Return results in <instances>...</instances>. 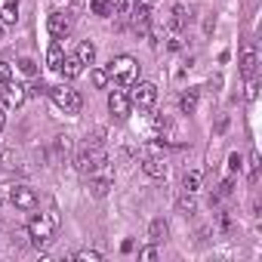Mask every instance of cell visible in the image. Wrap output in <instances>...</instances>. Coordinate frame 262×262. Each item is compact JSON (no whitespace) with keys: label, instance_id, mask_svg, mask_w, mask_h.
<instances>
[{"label":"cell","instance_id":"cell-1","mask_svg":"<svg viewBox=\"0 0 262 262\" xmlns=\"http://www.w3.org/2000/svg\"><path fill=\"white\" fill-rule=\"evenodd\" d=\"M105 71L117 86H133L136 77H139V62L133 56H117V59H111V65Z\"/></svg>","mask_w":262,"mask_h":262},{"label":"cell","instance_id":"cell-2","mask_svg":"<svg viewBox=\"0 0 262 262\" xmlns=\"http://www.w3.org/2000/svg\"><path fill=\"white\" fill-rule=\"evenodd\" d=\"M56 213H40L28 222V234H31V244L34 247H47L53 241V231H56Z\"/></svg>","mask_w":262,"mask_h":262},{"label":"cell","instance_id":"cell-3","mask_svg":"<svg viewBox=\"0 0 262 262\" xmlns=\"http://www.w3.org/2000/svg\"><path fill=\"white\" fill-rule=\"evenodd\" d=\"M50 99H53V102H56V108H62L65 114H77V111L83 108V96H80L77 90L65 86V83L50 86Z\"/></svg>","mask_w":262,"mask_h":262},{"label":"cell","instance_id":"cell-4","mask_svg":"<svg viewBox=\"0 0 262 262\" xmlns=\"http://www.w3.org/2000/svg\"><path fill=\"white\" fill-rule=\"evenodd\" d=\"M129 102L139 105L142 111L155 108V102H158V86H155V83H148V80H139V83H136V90H133V96H129Z\"/></svg>","mask_w":262,"mask_h":262},{"label":"cell","instance_id":"cell-5","mask_svg":"<svg viewBox=\"0 0 262 262\" xmlns=\"http://www.w3.org/2000/svg\"><path fill=\"white\" fill-rule=\"evenodd\" d=\"M47 31H50L53 40H65L71 34V19L65 13H50L47 16Z\"/></svg>","mask_w":262,"mask_h":262},{"label":"cell","instance_id":"cell-6","mask_svg":"<svg viewBox=\"0 0 262 262\" xmlns=\"http://www.w3.org/2000/svg\"><path fill=\"white\" fill-rule=\"evenodd\" d=\"M111 182H114V176H111L108 164H102L99 170H93V173H90V188H93V194H96V198H105V194H108V188H111Z\"/></svg>","mask_w":262,"mask_h":262},{"label":"cell","instance_id":"cell-7","mask_svg":"<svg viewBox=\"0 0 262 262\" xmlns=\"http://www.w3.org/2000/svg\"><path fill=\"white\" fill-rule=\"evenodd\" d=\"M102 164H105V155L96 151V148H83V151L77 155V173H83V176H90V173L99 170Z\"/></svg>","mask_w":262,"mask_h":262},{"label":"cell","instance_id":"cell-8","mask_svg":"<svg viewBox=\"0 0 262 262\" xmlns=\"http://www.w3.org/2000/svg\"><path fill=\"white\" fill-rule=\"evenodd\" d=\"M129 108H133V102H129V96H126L123 90H114V93L108 96V111H111L117 120H126V117H129Z\"/></svg>","mask_w":262,"mask_h":262},{"label":"cell","instance_id":"cell-9","mask_svg":"<svg viewBox=\"0 0 262 262\" xmlns=\"http://www.w3.org/2000/svg\"><path fill=\"white\" fill-rule=\"evenodd\" d=\"M10 201H13L19 210H34V207H37V194H34V188H28V185H16V188L10 191Z\"/></svg>","mask_w":262,"mask_h":262},{"label":"cell","instance_id":"cell-10","mask_svg":"<svg viewBox=\"0 0 262 262\" xmlns=\"http://www.w3.org/2000/svg\"><path fill=\"white\" fill-rule=\"evenodd\" d=\"M142 170H145V176H151V179H164V176H167V161H164V155H145V158H142Z\"/></svg>","mask_w":262,"mask_h":262},{"label":"cell","instance_id":"cell-11","mask_svg":"<svg viewBox=\"0 0 262 262\" xmlns=\"http://www.w3.org/2000/svg\"><path fill=\"white\" fill-rule=\"evenodd\" d=\"M4 99H7V105H10V108H19V105L28 99V90H25L22 83L7 80V83H4Z\"/></svg>","mask_w":262,"mask_h":262},{"label":"cell","instance_id":"cell-12","mask_svg":"<svg viewBox=\"0 0 262 262\" xmlns=\"http://www.w3.org/2000/svg\"><path fill=\"white\" fill-rule=\"evenodd\" d=\"M129 19H133V28H136V34H148V28H151V10L148 7H136V13L133 16H129Z\"/></svg>","mask_w":262,"mask_h":262},{"label":"cell","instance_id":"cell-13","mask_svg":"<svg viewBox=\"0 0 262 262\" xmlns=\"http://www.w3.org/2000/svg\"><path fill=\"white\" fill-rule=\"evenodd\" d=\"M256 68H259V56H256V50H253V47H244V53H241V74H244V77H253Z\"/></svg>","mask_w":262,"mask_h":262},{"label":"cell","instance_id":"cell-14","mask_svg":"<svg viewBox=\"0 0 262 262\" xmlns=\"http://www.w3.org/2000/svg\"><path fill=\"white\" fill-rule=\"evenodd\" d=\"M16 19H19V0H0V22L16 25Z\"/></svg>","mask_w":262,"mask_h":262},{"label":"cell","instance_id":"cell-15","mask_svg":"<svg viewBox=\"0 0 262 262\" xmlns=\"http://www.w3.org/2000/svg\"><path fill=\"white\" fill-rule=\"evenodd\" d=\"M198 99H201V90H198V86H188V90L182 93V99H179L182 114H194V111H198Z\"/></svg>","mask_w":262,"mask_h":262},{"label":"cell","instance_id":"cell-16","mask_svg":"<svg viewBox=\"0 0 262 262\" xmlns=\"http://www.w3.org/2000/svg\"><path fill=\"white\" fill-rule=\"evenodd\" d=\"M68 80H74V77H80L83 74V65H80V59L77 56H65V62H62V68H59Z\"/></svg>","mask_w":262,"mask_h":262},{"label":"cell","instance_id":"cell-17","mask_svg":"<svg viewBox=\"0 0 262 262\" xmlns=\"http://www.w3.org/2000/svg\"><path fill=\"white\" fill-rule=\"evenodd\" d=\"M62 62H65V53H62L59 40H53V43H50V50H47V65H50L53 71H59V68H62Z\"/></svg>","mask_w":262,"mask_h":262},{"label":"cell","instance_id":"cell-18","mask_svg":"<svg viewBox=\"0 0 262 262\" xmlns=\"http://www.w3.org/2000/svg\"><path fill=\"white\" fill-rule=\"evenodd\" d=\"M167 234H170V225H167L164 219H155V222L148 225V237H151V244H161V241H167Z\"/></svg>","mask_w":262,"mask_h":262},{"label":"cell","instance_id":"cell-19","mask_svg":"<svg viewBox=\"0 0 262 262\" xmlns=\"http://www.w3.org/2000/svg\"><path fill=\"white\" fill-rule=\"evenodd\" d=\"M114 7H117V0H93V4H90L93 16H102V19L114 16Z\"/></svg>","mask_w":262,"mask_h":262},{"label":"cell","instance_id":"cell-20","mask_svg":"<svg viewBox=\"0 0 262 262\" xmlns=\"http://www.w3.org/2000/svg\"><path fill=\"white\" fill-rule=\"evenodd\" d=\"M74 56L80 59V65H93V62H96V47H93L90 40H80V47H77Z\"/></svg>","mask_w":262,"mask_h":262},{"label":"cell","instance_id":"cell-21","mask_svg":"<svg viewBox=\"0 0 262 262\" xmlns=\"http://www.w3.org/2000/svg\"><path fill=\"white\" fill-rule=\"evenodd\" d=\"M136 7H139V0H117V7H114V13L120 16V19H129L136 13Z\"/></svg>","mask_w":262,"mask_h":262},{"label":"cell","instance_id":"cell-22","mask_svg":"<svg viewBox=\"0 0 262 262\" xmlns=\"http://www.w3.org/2000/svg\"><path fill=\"white\" fill-rule=\"evenodd\" d=\"M182 188H185L188 194H194V191L201 188V173H194V170H188V173L182 176Z\"/></svg>","mask_w":262,"mask_h":262},{"label":"cell","instance_id":"cell-23","mask_svg":"<svg viewBox=\"0 0 262 262\" xmlns=\"http://www.w3.org/2000/svg\"><path fill=\"white\" fill-rule=\"evenodd\" d=\"M108 80H111V77H108V71H105V68H93V86H96V90H105V86H108Z\"/></svg>","mask_w":262,"mask_h":262},{"label":"cell","instance_id":"cell-24","mask_svg":"<svg viewBox=\"0 0 262 262\" xmlns=\"http://www.w3.org/2000/svg\"><path fill=\"white\" fill-rule=\"evenodd\" d=\"M19 71H22L25 77H37V62H34V59H22V62H19Z\"/></svg>","mask_w":262,"mask_h":262},{"label":"cell","instance_id":"cell-25","mask_svg":"<svg viewBox=\"0 0 262 262\" xmlns=\"http://www.w3.org/2000/svg\"><path fill=\"white\" fill-rule=\"evenodd\" d=\"M74 259H77V262H99V259H102V253H96V250H80Z\"/></svg>","mask_w":262,"mask_h":262},{"label":"cell","instance_id":"cell-26","mask_svg":"<svg viewBox=\"0 0 262 262\" xmlns=\"http://www.w3.org/2000/svg\"><path fill=\"white\" fill-rule=\"evenodd\" d=\"M185 25V7H173V28L179 31Z\"/></svg>","mask_w":262,"mask_h":262},{"label":"cell","instance_id":"cell-27","mask_svg":"<svg viewBox=\"0 0 262 262\" xmlns=\"http://www.w3.org/2000/svg\"><path fill=\"white\" fill-rule=\"evenodd\" d=\"M179 210H182V213H194V198H191L188 191L179 198Z\"/></svg>","mask_w":262,"mask_h":262},{"label":"cell","instance_id":"cell-28","mask_svg":"<svg viewBox=\"0 0 262 262\" xmlns=\"http://www.w3.org/2000/svg\"><path fill=\"white\" fill-rule=\"evenodd\" d=\"M139 259H145V262H155V259H158V244H151V247H142V250H139Z\"/></svg>","mask_w":262,"mask_h":262},{"label":"cell","instance_id":"cell-29","mask_svg":"<svg viewBox=\"0 0 262 262\" xmlns=\"http://www.w3.org/2000/svg\"><path fill=\"white\" fill-rule=\"evenodd\" d=\"M7 80H13V65L0 62V83H7Z\"/></svg>","mask_w":262,"mask_h":262},{"label":"cell","instance_id":"cell-30","mask_svg":"<svg viewBox=\"0 0 262 262\" xmlns=\"http://www.w3.org/2000/svg\"><path fill=\"white\" fill-rule=\"evenodd\" d=\"M28 93H31V96H43V93H50V86H47V83H40V80H34V83L28 86Z\"/></svg>","mask_w":262,"mask_h":262},{"label":"cell","instance_id":"cell-31","mask_svg":"<svg viewBox=\"0 0 262 262\" xmlns=\"http://www.w3.org/2000/svg\"><path fill=\"white\" fill-rule=\"evenodd\" d=\"M241 164H244V161H241V155L234 151V155L228 158V170H231V173H237V170H241Z\"/></svg>","mask_w":262,"mask_h":262},{"label":"cell","instance_id":"cell-32","mask_svg":"<svg viewBox=\"0 0 262 262\" xmlns=\"http://www.w3.org/2000/svg\"><path fill=\"white\" fill-rule=\"evenodd\" d=\"M256 90H259V83H256V80H250V86H247V93H244V96H247V102H253V99H256Z\"/></svg>","mask_w":262,"mask_h":262},{"label":"cell","instance_id":"cell-33","mask_svg":"<svg viewBox=\"0 0 262 262\" xmlns=\"http://www.w3.org/2000/svg\"><path fill=\"white\" fill-rule=\"evenodd\" d=\"M170 50H182V37H179V34L170 37Z\"/></svg>","mask_w":262,"mask_h":262},{"label":"cell","instance_id":"cell-34","mask_svg":"<svg viewBox=\"0 0 262 262\" xmlns=\"http://www.w3.org/2000/svg\"><path fill=\"white\" fill-rule=\"evenodd\" d=\"M219 194H231V179H225V182L219 185Z\"/></svg>","mask_w":262,"mask_h":262},{"label":"cell","instance_id":"cell-35","mask_svg":"<svg viewBox=\"0 0 262 262\" xmlns=\"http://www.w3.org/2000/svg\"><path fill=\"white\" fill-rule=\"evenodd\" d=\"M7 126V114H4V108H0V129Z\"/></svg>","mask_w":262,"mask_h":262},{"label":"cell","instance_id":"cell-36","mask_svg":"<svg viewBox=\"0 0 262 262\" xmlns=\"http://www.w3.org/2000/svg\"><path fill=\"white\" fill-rule=\"evenodd\" d=\"M142 7H151V0H142Z\"/></svg>","mask_w":262,"mask_h":262},{"label":"cell","instance_id":"cell-37","mask_svg":"<svg viewBox=\"0 0 262 262\" xmlns=\"http://www.w3.org/2000/svg\"><path fill=\"white\" fill-rule=\"evenodd\" d=\"M0 34H4V22H0Z\"/></svg>","mask_w":262,"mask_h":262},{"label":"cell","instance_id":"cell-38","mask_svg":"<svg viewBox=\"0 0 262 262\" xmlns=\"http://www.w3.org/2000/svg\"><path fill=\"white\" fill-rule=\"evenodd\" d=\"M0 207H4V194H0Z\"/></svg>","mask_w":262,"mask_h":262}]
</instances>
